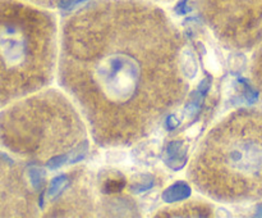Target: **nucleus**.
Masks as SVG:
<instances>
[{
    "instance_id": "obj_1",
    "label": "nucleus",
    "mask_w": 262,
    "mask_h": 218,
    "mask_svg": "<svg viewBox=\"0 0 262 218\" xmlns=\"http://www.w3.org/2000/svg\"><path fill=\"white\" fill-rule=\"evenodd\" d=\"M183 46L166 13L143 0H95L64 21L59 85L95 143H137L184 102Z\"/></svg>"
},
{
    "instance_id": "obj_2",
    "label": "nucleus",
    "mask_w": 262,
    "mask_h": 218,
    "mask_svg": "<svg viewBox=\"0 0 262 218\" xmlns=\"http://www.w3.org/2000/svg\"><path fill=\"white\" fill-rule=\"evenodd\" d=\"M188 179L222 203L262 199V108L230 113L197 148Z\"/></svg>"
},
{
    "instance_id": "obj_3",
    "label": "nucleus",
    "mask_w": 262,
    "mask_h": 218,
    "mask_svg": "<svg viewBox=\"0 0 262 218\" xmlns=\"http://www.w3.org/2000/svg\"><path fill=\"white\" fill-rule=\"evenodd\" d=\"M56 53L51 13L23 0H0V108L51 84Z\"/></svg>"
},
{
    "instance_id": "obj_4",
    "label": "nucleus",
    "mask_w": 262,
    "mask_h": 218,
    "mask_svg": "<svg viewBox=\"0 0 262 218\" xmlns=\"http://www.w3.org/2000/svg\"><path fill=\"white\" fill-rule=\"evenodd\" d=\"M86 140V128L68 97L33 92L0 110V146L17 158L48 163Z\"/></svg>"
},
{
    "instance_id": "obj_5",
    "label": "nucleus",
    "mask_w": 262,
    "mask_h": 218,
    "mask_svg": "<svg viewBox=\"0 0 262 218\" xmlns=\"http://www.w3.org/2000/svg\"><path fill=\"white\" fill-rule=\"evenodd\" d=\"M199 7L228 49L250 50L262 43V0H199Z\"/></svg>"
},
{
    "instance_id": "obj_6",
    "label": "nucleus",
    "mask_w": 262,
    "mask_h": 218,
    "mask_svg": "<svg viewBox=\"0 0 262 218\" xmlns=\"http://www.w3.org/2000/svg\"><path fill=\"white\" fill-rule=\"evenodd\" d=\"M37 209L31 179L0 146V217H32Z\"/></svg>"
},
{
    "instance_id": "obj_7",
    "label": "nucleus",
    "mask_w": 262,
    "mask_h": 218,
    "mask_svg": "<svg viewBox=\"0 0 262 218\" xmlns=\"http://www.w3.org/2000/svg\"><path fill=\"white\" fill-rule=\"evenodd\" d=\"M127 180L118 171H109L100 174V189L102 194H117L124 189Z\"/></svg>"
},
{
    "instance_id": "obj_8",
    "label": "nucleus",
    "mask_w": 262,
    "mask_h": 218,
    "mask_svg": "<svg viewBox=\"0 0 262 218\" xmlns=\"http://www.w3.org/2000/svg\"><path fill=\"white\" fill-rule=\"evenodd\" d=\"M163 212H170V213H165V217H181V215H211V207L209 204H199V203H187V204L181 205H177V207L170 208V209H164Z\"/></svg>"
},
{
    "instance_id": "obj_9",
    "label": "nucleus",
    "mask_w": 262,
    "mask_h": 218,
    "mask_svg": "<svg viewBox=\"0 0 262 218\" xmlns=\"http://www.w3.org/2000/svg\"><path fill=\"white\" fill-rule=\"evenodd\" d=\"M191 195V187L183 181H178L176 184H173L171 186H169L165 191L161 195V199L165 203H178L183 202L184 199Z\"/></svg>"
},
{
    "instance_id": "obj_10",
    "label": "nucleus",
    "mask_w": 262,
    "mask_h": 218,
    "mask_svg": "<svg viewBox=\"0 0 262 218\" xmlns=\"http://www.w3.org/2000/svg\"><path fill=\"white\" fill-rule=\"evenodd\" d=\"M186 163V151H183V141H173L168 146L166 164L174 171L183 168Z\"/></svg>"
},
{
    "instance_id": "obj_11",
    "label": "nucleus",
    "mask_w": 262,
    "mask_h": 218,
    "mask_svg": "<svg viewBox=\"0 0 262 218\" xmlns=\"http://www.w3.org/2000/svg\"><path fill=\"white\" fill-rule=\"evenodd\" d=\"M206 84L207 81L202 82V84L200 85L199 89L194 90V91L192 92L191 97H189L188 102L186 103V107H184L183 112V117L186 118V120H192V118L199 113V110L201 109L204 94L205 91H206Z\"/></svg>"
},
{
    "instance_id": "obj_12",
    "label": "nucleus",
    "mask_w": 262,
    "mask_h": 218,
    "mask_svg": "<svg viewBox=\"0 0 262 218\" xmlns=\"http://www.w3.org/2000/svg\"><path fill=\"white\" fill-rule=\"evenodd\" d=\"M251 77L252 82L258 91L262 94V45L253 54L252 66H251Z\"/></svg>"
},
{
    "instance_id": "obj_13",
    "label": "nucleus",
    "mask_w": 262,
    "mask_h": 218,
    "mask_svg": "<svg viewBox=\"0 0 262 218\" xmlns=\"http://www.w3.org/2000/svg\"><path fill=\"white\" fill-rule=\"evenodd\" d=\"M182 67L187 78H194L197 74V62L193 53L189 49H184L183 56H182Z\"/></svg>"
},
{
    "instance_id": "obj_14",
    "label": "nucleus",
    "mask_w": 262,
    "mask_h": 218,
    "mask_svg": "<svg viewBox=\"0 0 262 218\" xmlns=\"http://www.w3.org/2000/svg\"><path fill=\"white\" fill-rule=\"evenodd\" d=\"M68 184H69L68 174H60V176L51 180L50 186H49V191H48L49 199H53V197H55L56 195L60 194L61 191H64V190L67 189V186H68Z\"/></svg>"
},
{
    "instance_id": "obj_15",
    "label": "nucleus",
    "mask_w": 262,
    "mask_h": 218,
    "mask_svg": "<svg viewBox=\"0 0 262 218\" xmlns=\"http://www.w3.org/2000/svg\"><path fill=\"white\" fill-rule=\"evenodd\" d=\"M132 180L133 181L130 184V190L133 192H143L152 186V179L147 174H137Z\"/></svg>"
},
{
    "instance_id": "obj_16",
    "label": "nucleus",
    "mask_w": 262,
    "mask_h": 218,
    "mask_svg": "<svg viewBox=\"0 0 262 218\" xmlns=\"http://www.w3.org/2000/svg\"><path fill=\"white\" fill-rule=\"evenodd\" d=\"M23 2L31 3L33 5H37V7H43V8H55L64 5L66 3H68L69 0H23Z\"/></svg>"
}]
</instances>
